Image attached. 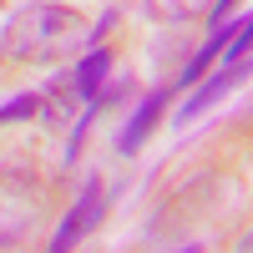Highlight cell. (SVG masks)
<instances>
[{"instance_id": "6da1fadb", "label": "cell", "mask_w": 253, "mask_h": 253, "mask_svg": "<svg viewBox=\"0 0 253 253\" xmlns=\"http://www.w3.org/2000/svg\"><path fill=\"white\" fill-rule=\"evenodd\" d=\"M81 41H86L81 15L61 10V5H31L5 26V51L15 61H56V56L76 51Z\"/></svg>"}, {"instance_id": "7a4b0ae2", "label": "cell", "mask_w": 253, "mask_h": 253, "mask_svg": "<svg viewBox=\"0 0 253 253\" xmlns=\"http://www.w3.org/2000/svg\"><path fill=\"white\" fill-rule=\"evenodd\" d=\"M41 218V193L26 172L0 177V243H20Z\"/></svg>"}, {"instance_id": "3957f363", "label": "cell", "mask_w": 253, "mask_h": 253, "mask_svg": "<svg viewBox=\"0 0 253 253\" xmlns=\"http://www.w3.org/2000/svg\"><path fill=\"white\" fill-rule=\"evenodd\" d=\"M101 213H107V193H101V177H86V187H81V198H76V208L66 218H61V228H56V238L46 243L51 253H71L81 238L91 233V228L101 223Z\"/></svg>"}, {"instance_id": "277c9868", "label": "cell", "mask_w": 253, "mask_h": 253, "mask_svg": "<svg viewBox=\"0 0 253 253\" xmlns=\"http://www.w3.org/2000/svg\"><path fill=\"white\" fill-rule=\"evenodd\" d=\"M248 76H253V61H228L223 71H213V76H208V86H198V91H193V96H187L182 107H177V126L198 122L208 107H213V101H223V96L233 91L238 81H248Z\"/></svg>"}, {"instance_id": "5b68a950", "label": "cell", "mask_w": 253, "mask_h": 253, "mask_svg": "<svg viewBox=\"0 0 253 253\" xmlns=\"http://www.w3.org/2000/svg\"><path fill=\"white\" fill-rule=\"evenodd\" d=\"M107 76H112V51H107V46H91L86 56L76 61V71L66 76V81H71V96L91 101L101 86H107Z\"/></svg>"}, {"instance_id": "8992f818", "label": "cell", "mask_w": 253, "mask_h": 253, "mask_svg": "<svg viewBox=\"0 0 253 253\" xmlns=\"http://www.w3.org/2000/svg\"><path fill=\"white\" fill-rule=\"evenodd\" d=\"M162 107H167V91H162V86L147 91V96L137 101V112H132V122H126V132H122V152H126V157H132L137 147L152 137V126L162 122Z\"/></svg>"}, {"instance_id": "52a82bcc", "label": "cell", "mask_w": 253, "mask_h": 253, "mask_svg": "<svg viewBox=\"0 0 253 253\" xmlns=\"http://www.w3.org/2000/svg\"><path fill=\"white\" fill-rule=\"evenodd\" d=\"M233 31H238V26H213V36H208L203 46H198V56H193V61L182 66L177 86H198V81L208 76V66H213V61H218V56L228 51V41H233Z\"/></svg>"}, {"instance_id": "ba28073f", "label": "cell", "mask_w": 253, "mask_h": 253, "mask_svg": "<svg viewBox=\"0 0 253 253\" xmlns=\"http://www.w3.org/2000/svg\"><path fill=\"white\" fill-rule=\"evenodd\" d=\"M36 107H41V96H15V101H5V107H0V126L5 122H20V117H36Z\"/></svg>"}, {"instance_id": "9c48e42d", "label": "cell", "mask_w": 253, "mask_h": 253, "mask_svg": "<svg viewBox=\"0 0 253 253\" xmlns=\"http://www.w3.org/2000/svg\"><path fill=\"white\" fill-rule=\"evenodd\" d=\"M248 51H253V15H248V20H238L233 41H228V56H233V61H243Z\"/></svg>"}, {"instance_id": "30bf717a", "label": "cell", "mask_w": 253, "mask_h": 253, "mask_svg": "<svg viewBox=\"0 0 253 253\" xmlns=\"http://www.w3.org/2000/svg\"><path fill=\"white\" fill-rule=\"evenodd\" d=\"M152 15H193V10H203V0H152V5H147Z\"/></svg>"}, {"instance_id": "8fae6325", "label": "cell", "mask_w": 253, "mask_h": 253, "mask_svg": "<svg viewBox=\"0 0 253 253\" xmlns=\"http://www.w3.org/2000/svg\"><path fill=\"white\" fill-rule=\"evenodd\" d=\"M117 26V10H107V15H101L96 20V26H91V36H86V46H101V41H107V31Z\"/></svg>"}, {"instance_id": "7c38bea8", "label": "cell", "mask_w": 253, "mask_h": 253, "mask_svg": "<svg viewBox=\"0 0 253 253\" xmlns=\"http://www.w3.org/2000/svg\"><path fill=\"white\" fill-rule=\"evenodd\" d=\"M233 10V0H213V26H223V15Z\"/></svg>"}, {"instance_id": "4fadbf2b", "label": "cell", "mask_w": 253, "mask_h": 253, "mask_svg": "<svg viewBox=\"0 0 253 253\" xmlns=\"http://www.w3.org/2000/svg\"><path fill=\"white\" fill-rule=\"evenodd\" d=\"M177 253H203V243H187V248H177Z\"/></svg>"}]
</instances>
